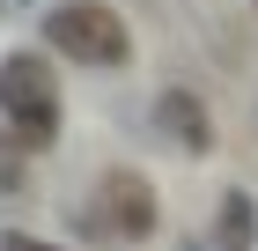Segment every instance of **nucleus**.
<instances>
[{"label":"nucleus","instance_id":"nucleus-7","mask_svg":"<svg viewBox=\"0 0 258 251\" xmlns=\"http://www.w3.org/2000/svg\"><path fill=\"white\" fill-rule=\"evenodd\" d=\"M0 251H59V244H44V236H22V229H0Z\"/></svg>","mask_w":258,"mask_h":251},{"label":"nucleus","instance_id":"nucleus-4","mask_svg":"<svg viewBox=\"0 0 258 251\" xmlns=\"http://www.w3.org/2000/svg\"><path fill=\"white\" fill-rule=\"evenodd\" d=\"M155 126H162V140L184 148V155H207V148H214V118H207V104H199L192 89H162V96H155Z\"/></svg>","mask_w":258,"mask_h":251},{"label":"nucleus","instance_id":"nucleus-3","mask_svg":"<svg viewBox=\"0 0 258 251\" xmlns=\"http://www.w3.org/2000/svg\"><path fill=\"white\" fill-rule=\"evenodd\" d=\"M74 222L89 236H103V244H140V236L155 229V185H148L140 170H103L89 214L74 207Z\"/></svg>","mask_w":258,"mask_h":251},{"label":"nucleus","instance_id":"nucleus-8","mask_svg":"<svg viewBox=\"0 0 258 251\" xmlns=\"http://www.w3.org/2000/svg\"><path fill=\"white\" fill-rule=\"evenodd\" d=\"M8 8H15V0H0V15H8Z\"/></svg>","mask_w":258,"mask_h":251},{"label":"nucleus","instance_id":"nucleus-1","mask_svg":"<svg viewBox=\"0 0 258 251\" xmlns=\"http://www.w3.org/2000/svg\"><path fill=\"white\" fill-rule=\"evenodd\" d=\"M0 111H8V133L37 155L59 140V81L37 52H8L0 59Z\"/></svg>","mask_w":258,"mask_h":251},{"label":"nucleus","instance_id":"nucleus-5","mask_svg":"<svg viewBox=\"0 0 258 251\" xmlns=\"http://www.w3.org/2000/svg\"><path fill=\"white\" fill-rule=\"evenodd\" d=\"M214 244H221V251H258V214H251V199H243V192H229V199H221Z\"/></svg>","mask_w":258,"mask_h":251},{"label":"nucleus","instance_id":"nucleus-6","mask_svg":"<svg viewBox=\"0 0 258 251\" xmlns=\"http://www.w3.org/2000/svg\"><path fill=\"white\" fill-rule=\"evenodd\" d=\"M22 155L30 148H22L15 133H0V192H22Z\"/></svg>","mask_w":258,"mask_h":251},{"label":"nucleus","instance_id":"nucleus-2","mask_svg":"<svg viewBox=\"0 0 258 251\" xmlns=\"http://www.w3.org/2000/svg\"><path fill=\"white\" fill-rule=\"evenodd\" d=\"M44 37H52V52H67L74 67H125V52H133V37H125L118 8H103V0H67V8H52L44 15Z\"/></svg>","mask_w":258,"mask_h":251}]
</instances>
